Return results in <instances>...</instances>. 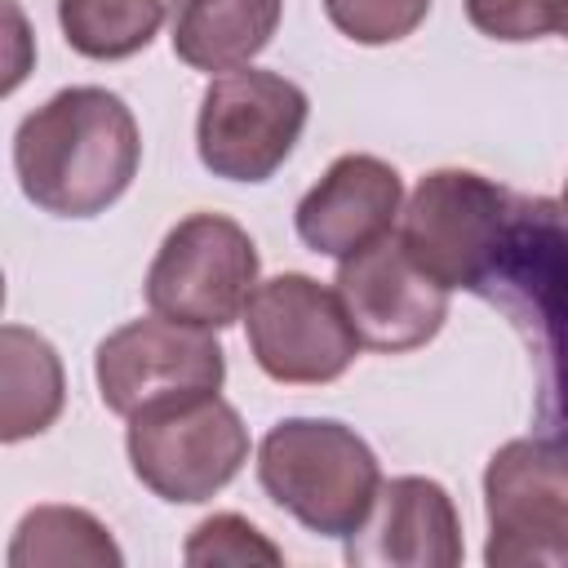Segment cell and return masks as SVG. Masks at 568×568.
<instances>
[{
	"instance_id": "d6986e66",
	"label": "cell",
	"mask_w": 568,
	"mask_h": 568,
	"mask_svg": "<svg viewBox=\"0 0 568 568\" xmlns=\"http://www.w3.org/2000/svg\"><path fill=\"white\" fill-rule=\"evenodd\" d=\"M324 13L355 44H395L426 22L430 0H324Z\"/></svg>"
},
{
	"instance_id": "5b68a950",
	"label": "cell",
	"mask_w": 568,
	"mask_h": 568,
	"mask_svg": "<svg viewBox=\"0 0 568 568\" xmlns=\"http://www.w3.org/2000/svg\"><path fill=\"white\" fill-rule=\"evenodd\" d=\"M493 568H568V439L524 435L484 466Z\"/></svg>"
},
{
	"instance_id": "4fadbf2b",
	"label": "cell",
	"mask_w": 568,
	"mask_h": 568,
	"mask_svg": "<svg viewBox=\"0 0 568 568\" xmlns=\"http://www.w3.org/2000/svg\"><path fill=\"white\" fill-rule=\"evenodd\" d=\"M466 555L462 519L444 484L426 475H399L382 484L368 519L346 537V564L359 568H457Z\"/></svg>"
},
{
	"instance_id": "9a60e30c",
	"label": "cell",
	"mask_w": 568,
	"mask_h": 568,
	"mask_svg": "<svg viewBox=\"0 0 568 568\" xmlns=\"http://www.w3.org/2000/svg\"><path fill=\"white\" fill-rule=\"evenodd\" d=\"M67 404L62 359L49 337L27 324L0 328V439L22 444L44 435Z\"/></svg>"
},
{
	"instance_id": "7c38bea8",
	"label": "cell",
	"mask_w": 568,
	"mask_h": 568,
	"mask_svg": "<svg viewBox=\"0 0 568 568\" xmlns=\"http://www.w3.org/2000/svg\"><path fill=\"white\" fill-rule=\"evenodd\" d=\"M399 213H404V178L395 173V164L351 151L337 155L324 169V178L297 200L293 222L311 253L342 262L368 248L373 240L390 235Z\"/></svg>"
},
{
	"instance_id": "3957f363",
	"label": "cell",
	"mask_w": 568,
	"mask_h": 568,
	"mask_svg": "<svg viewBox=\"0 0 568 568\" xmlns=\"http://www.w3.org/2000/svg\"><path fill=\"white\" fill-rule=\"evenodd\" d=\"M257 484L302 528L351 537L382 493V466L346 422L284 417L257 444Z\"/></svg>"
},
{
	"instance_id": "2e32d148",
	"label": "cell",
	"mask_w": 568,
	"mask_h": 568,
	"mask_svg": "<svg viewBox=\"0 0 568 568\" xmlns=\"http://www.w3.org/2000/svg\"><path fill=\"white\" fill-rule=\"evenodd\" d=\"M120 568L124 555L111 528L80 506H36L18 519L9 541V568Z\"/></svg>"
},
{
	"instance_id": "6da1fadb",
	"label": "cell",
	"mask_w": 568,
	"mask_h": 568,
	"mask_svg": "<svg viewBox=\"0 0 568 568\" xmlns=\"http://www.w3.org/2000/svg\"><path fill=\"white\" fill-rule=\"evenodd\" d=\"M142 133L129 102L98 84L58 89L13 133L22 195L53 217H98L138 178Z\"/></svg>"
},
{
	"instance_id": "9c48e42d",
	"label": "cell",
	"mask_w": 568,
	"mask_h": 568,
	"mask_svg": "<svg viewBox=\"0 0 568 568\" xmlns=\"http://www.w3.org/2000/svg\"><path fill=\"white\" fill-rule=\"evenodd\" d=\"M240 320L257 368L284 386L337 382L364 346L337 288H324L302 271L257 280Z\"/></svg>"
},
{
	"instance_id": "8fae6325",
	"label": "cell",
	"mask_w": 568,
	"mask_h": 568,
	"mask_svg": "<svg viewBox=\"0 0 568 568\" xmlns=\"http://www.w3.org/2000/svg\"><path fill=\"white\" fill-rule=\"evenodd\" d=\"M333 288L359 342L386 355L435 342L448 320V288L408 257L399 235H382L368 248L342 257Z\"/></svg>"
},
{
	"instance_id": "e0dca14e",
	"label": "cell",
	"mask_w": 568,
	"mask_h": 568,
	"mask_svg": "<svg viewBox=\"0 0 568 568\" xmlns=\"http://www.w3.org/2000/svg\"><path fill=\"white\" fill-rule=\"evenodd\" d=\"M164 13V0H58L62 40L93 62H120L142 53L155 40Z\"/></svg>"
},
{
	"instance_id": "5bb4252c",
	"label": "cell",
	"mask_w": 568,
	"mask_h": 568,
	"mask_svg": "<svg viewBox=\"0 0 568 568\" xmlns=\"http://www.w3.org/2000/svg\"><path fill=\"white\" fill-rule=\"evenodd\" d=\"M284 0H169L173 53L195 71L248 67L280 31Z\"/></svg>"
},
{
	"instance_id": "30bf717a",
	"label": "cell",
	"mask_w": 568,
	"mask_h": 568,
	"mask_svg": "<svg viewBox=\"0 0 568 568\" xmlns=\"http://www.w3.org/2000/svg\"><path fill=\"white\" fill-rule=\"evenodd\" d=\"M93 382L115 417H133L164 399L222 390L226 355L213 328H195L169 315H146L120 324L98 342Z\"/></svg>"
},
{
	"instance_id": "44dd1931",
	"label": "cell",
	"mask_w": 568,
	"mask_h": 568,
	"mask_svg": "<svg viewBox=\"0 0 568 568\" xmlns=\"http://www.w3.org/2000/svg\"><path fill=\"white\" fill-rule=\"evenodd\" d=\"M559 36H568V0H564V27H559Z\"/></svg>"
},
{
	"instance_id": "7a4b0ae2",
	"label": "cell",
	"mask_w": 568,
	"mask_h": 568,
	"mask_svg": "<svg viewBox=\"0 0 568 568\" xmlns=\"http://www.w3.org/2000/svg\"><path fill=\"white\" fill-rule=\"evenodd\" d=\"M501 306L537 368V426L568 439V213L555 200H510L488 280L475 288Z\"/></svg>"
},
{
	"instance_id": "ffe728a7",
	"label": "cell",
	"mask_w": 568,
	"mask_h": 568,
	"mask_svg": "<svg viewBox=\"0 0 568 568\" xmlns=\"http://www.w3.org/2000/svg\"><path fill=\"white\" fill-rule=\"evenodd\" d=\"M479 36L524 44L564 27V0H462Z\"/></svg>"
},
{
	"instance_id": "7402d4cb",
	"label": "cell",
	"mask_w": 568,
	"mask_h": 568,
	"mask_svg": "<svg viewBox=\"0 0 568 568\" xmlns=\"http://www.w3.org/2000/svg\"><path fill=\"white\" fill-rule=\"evenodd\" d=\"M559 204H564V213H568V178H564V200H559Z\"/></svg>"
},
{
	"instance_id": "52a82bcc",
	"label": "cell",
	"mask_w": 568,
	"mask_h": 568,
	"mask_svg": "<svg viewBox=\"0 0 568 568\" xmlns=\"http://www.w3.org/2000/svg\"><path fill=\"white\" fill-rule=\"evenodd\" d=\"M257 271V244L240 222L226 213H191L160 240L142 293L155 315L217 333L244 315Z\"/></svg>"
},
{
	"instance_id": "ac0fdd59",
	"label": "cell",
	"mask_w": 568,
	"mask_h": 568,
	"mask_svg": "<svg viewBox=\"0 0 568 568\" xmlns=\"http://www.w3.org/2000/svg\"><path fill=\"white\" fill-rule=\"evenodd\" d=\"M182 559L191 568H244V564L275 568V564H284V550L262 528H253L244 515L222 510V515H209L191 528Z\"/></svg>"
},
{
	"instance_id": "277c9868",
	"label": "cell",
	"mask_w": 568,
	"mask_h": 568,
	"mask_svg": "<svg viewBox=\"0 0 568 568\" xmlns=\"http://www.w3.org/2000/svg\"><path fill=\"white\" fill-rule=\"evenodd\" d=\"M124 453L142 488L191 506L222 493L248 462V426L217 395H182L129 417Z\"/></svg>"
},
{
	"instance_id": "ba28073f",
	"label": "cell",
	"mask_w": 568,
	"mask_h": 568,
	"mask_svg": "<svg viewBox=\"0 0 568 568\" xmlns=\"http://www.w3.org/2000/svg\"><path fill=\"white\" fill-rule=\"evenodd\" d=\"M510 200L515 195L506 186L475 169H435L413 186L395 235L408 257L448 293H475L497 262Z\"/></svg>"
},
{
	"instance_id": "8992f818",
	"label": "cell",
	"mask_w": 568,
	"mask_h": 568,
	"mask_svg": "<svg viewBox=\"0 0 568 568\" xmlns=\"http://www.w3.org/2000/svg\"><path fill=\"white\" fill-rule=\"evenodd\" d=\"M311 98L280 71L235 67L209 80L195 115V151L213 178L266 182L297 146Z\"/></svg>"
}]
</instances>
